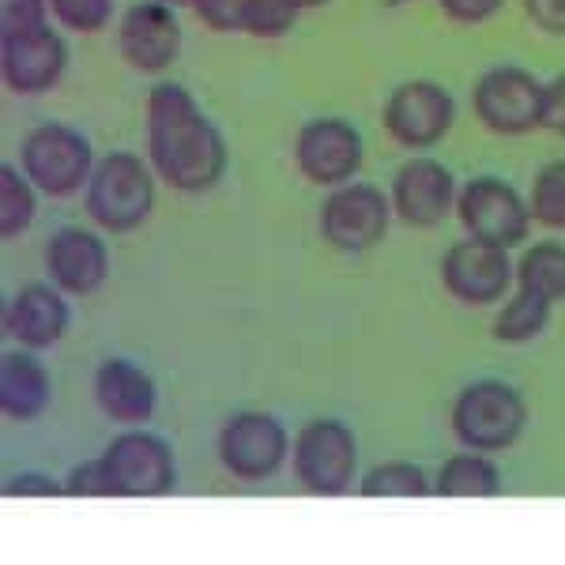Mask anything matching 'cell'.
<instances>
[{"mask_svg":"<svg viewBox=\"0 0 565 565\" xmlns=\"http://www.w3.org/2000/svg\"><path fill=\"white\" fill-rule=\"evenodd\" d=\"M457 178L434 154H412L404 167L392 174L388 185V200L392 212H396L399 223L415 226V231H430V226H441L445 218L457 212Z\"/></svg>","mask_w":565,"mask_h":565,"instance_id":"obj_14","label":"cell"},{"mask_svg":"<svg viewBox=\"0 0 565 565\" xmlns=\"http://www.w3.org/2000/svg\"><path fill=\"white\" fill-rule=\"evenodd\" d=\"M463 234L501 249H516L532 234V207L516 185H509L498 174H479L463 181L457 193V212Z\"/></svg>","mask_w":565,"mask_h":565,"instance_id":"obj_7","label":"cell"},{"mask_svg":"<svg viewBox=\"0 0 565 565\" xmlns=\"http://www.w3.org/2000/svg\"><path fill=\"white\" fill-rule=\"evenodd\" d=\"M298 4H302L306 12H309V8H324V4H332V0H298Z\"/></svg>","mask_w":565,"mask_h":565,"instance_id":"obj_36","label":"cell"},{"mask_svg":"<svg viewBox=\"0 0 565 565\" xmlns=\"http://www.w3.org/2000/svg\"><path fill=\"white\" fill-rule=\"evenodd\" d=\"M540 129L562 136L565 140V72H558L554 79H543V114H540Z\"/></svg>","mask_w":565,"mask_h":565,"instance_id":"obj_34","label":"cell"},{"mask_svg":"<svg viewBox=\"0 0 565 565\" xmlns=\"http://www.w3.org/2000/svg\"><path fill=\"white\" fill-rule=\"evenodd\" d=\"M50 15L72 34H98L114 23V0H50Z\"/></svg>","mask_w":565,"mask_h":565,"instance_id":"obj_28","label":"cell"},{"mask_svg":"<svg viewBox=\"0 0 565 565\" xmlns=\"http://www.w3.org/2000/svg\"><path fill=\"white\" fill-rule=\"evenodd\" d=\"M20 167L23 174L39 185V193L65 200L87 189L95 174V148L79 129L65 121L34 125L20 143Z\"/></svg>","mask_w":565,"mask_h":565,"instance_id":"obj_5","label":"cell"},{"mask_svg":"<svg viewBox=\"0 0 565 565\" xmlns=\"http://www.w3.org/2000/svg\"><path fill=\"white\" fill-rule=\"evenodd\" d=\"M148 162L174 193H212L231 167L223 129L200 109L193 90L154 84L148 90Z\"/></svg>","mask_w":565,"mask_h":565,"instance_id":"obj_1","label":"cell"},{"mask_svg":"<svg viewBox=\"0 0 565 565\" xmlns=\"http://www.w3.org/2000/svg\"><path fill=\"white\" fill-rule=\"evenodd\" d=\"M471 109L487 132L527 136L540 129L543 79L521 65H494L471 87Z\"/></svg>","mask_w":565,"mask_h":565,"instance_id":"obj_10","label":"cell"},{"mask_svg":"<svg viewBox=\"0 0 565 565\" xmlns=\"http://www.w3.org/2000/svg\"><path fill=\"white\" fill-rule=\"evenodd\" d=\"M306 8L298 4V0H249V8H245V26L242 34H249V39H264V42H276L282 34L295 31L298 15H302Z\"/></svg>","mask_w":565,"mask_h":565,"instance_id":"obj_27","label":"cell"},{"mask_svg":"<svg viewBox=\"0 0 565 565\" xmlns=\"http://www.w3.org/2000/svg\"><path fill=\"white\" fill-rule=\"evenodd\" d=\"M388 8H404V4H415V0H385Z\"/></svg>","mask_w":565,"mask_h":565,"instance_id":"obj_38","label":"cell"},{"mask_svg":"<svg viewBox=\"0 0 565 565\" xmlns=\"http://www.w3.org/2000/svg\"><path fill=\"white\" fill-rule=\"evenodd\" d=\"M362 498H426L434 494V479L415 460H385L373 463L359 479Z\"/></svg>","mask_w":565,"mask_h":565,"instance_id":"obj_25","label":"cell"},{"mask_svg":"<svg viewBox=\"0 0 565 565\" xmlns=\"http://www.w3.org/2000/svg\"><path fill=\"white\" fill-rule=\"evenodd\" d=\"M53 404V377L34 351H4L0 359V412L8 423H34Z\"/></svg>","mask_w":565,"mask_h":565,"instance_id":"obj_20","label":"cell"},{"mask_svg":"<svg viewBox=\"0 0 565 565\" xmlns=\"http://www.w3.org/2000/svg\"><path fill=\"white\" fill-rule=\"evenodd\" d=\"M72 309L57 282H26L4 306V335L26 351H50L68 335Z\"/></svg>","mask_w":565,"mask_h":565,"instance_id":"obj_18","label":"cell"},{"mask_svg":"<svg viewBox=\"0 0 565 565\" xmlns=\"http://www.w3.org/2000/svg\"><path fill=\"white\" fill-rule=\"evenodd\" d=\"M527 207H532V223L546 231H565V159H551L535 170Z\"/></svg>","mask_w":565,"mask_h":565,"instance_id":"obj_26","label":"cell"},{"mask_svg":"<svg viewBox=\"0 0 565 565\" xmlns=\"http://www.w3.org/2000/svg\"><path fill=\"white\" fill-rule=\"evenodd\" d=\"M396 212L385 189L370 185V181H348V185L328 189L321 215H317V231L332 245L335 253H370L388 238V226Z\"/></svg>","mask_w":565,"mask_h":565,"instance_id":"obj_6","label":"cell"},{"mask_svg":"<svg viewBox=\"0 0 565 565\" xmlns=\"http://www.w3.org/2000/svg\"><path fill=\"white\" fill-rule=\"evenodd\" d=\"M366 140L348 117H313L295 132V167L309 185L335 189L359 178Z\"/></svg>","mask_w":565,"mask_h":565,"instance_id":"obj_12","label":"cell"},{"mask_svg":"<svg viewBox=\"0 0 565 565\" xmlns=\"http://www.w3.org/2000/svg\"><path fill=\"white\" fill-rule=\"evenodd\" d=\"M501 4H505V0H437L445 20L460 23V26H479V23L494 20L501 12Z\"/></svg>","mask_w":565,"mask_h":565,"instance_id":"obj_33","label":"cell"},{"mask_svg":"<svg viewBox=\"0 0 565 565\" xmlns=\"http://www.w3.org/2000/svg\"><path fill=\"white\" fill-rule=\"evenodd\" d=\"M65 494L72 498H114V482H109V471L103 457L84 460L65 476Z\"/></svg>","mask_w":565,"mask_h":565,"instance_id":"obj_30","label":"cell"},{"mask_svg":"<svg viewBox=\"0 0 565 565\" xmlns=\"http://www.w3.org/2000/svg\"><path fill=\"white\" fill-rule=\"evenodd\" d=\"M218 463L238 482H264L287 463L290 434L268 412H238L218 430Z\"/></svg>","mask_w":565,"mask_h":565,"instance_id":"obj_13","label":"cell"},{"mask_svg":"<svg viewBox=\"0 0 565 565\" xmlns=\"http://www.w3.org/2000/svg\"><path fill=\"white\" fill-rule=\"evenodd\" d=\"M95 404L109 423L143 426L159 407V385L132 359H106L95 370Z\"/></svg>","mask_w":565,"mask_h":565,"instance_id":"obj_19","label":"cell"},{"mask_svg":"<svg viewBox=\"0 0 565 565\" xmlns=\"http://www.w3.org/2000/svg\"><path fill=\"white\" fill-rule=\"evenodd\" d=\"M385 132L407 151H430L457 125V103L437 79H404L381 109Z\"/></svg>","mask_w":565,"mask_h":565,"instance_id":"obj_11","label":"cell"},{"mask_svg":"<svg viewBox=\"0 0 565 565\" xmlns=\"http://www.w3.org/2000/svg\"><path fill=\"white\" fill-rule=\"evenodd\" d=\"M162 4H170V8H193L196 0H162Z\"/></svg>","mask_w":565,"mask_h":565,"instance_id":"obj_37","label":"cell"},{"mask_svg":"<svg viewBox=\"0 0 565 565\" xmlns=\"http://www.w3.org/2000/svg\"><path fill=\"white\" fill-rule=\"evenodd\" d=\"M437 498H498L501 494V471L490 460V452L463 449L449 457L434 476Z\"/></svg>","mask_w":565,"mask_h":565,"instance_id":"obj_21","label":"cell"},{"mask_svg":"<svg viewBox=\"0 0 565 565\" xmlns=\"http://www.w3.org/2000/svg\"><path fill=\"white\" fill-rule=\"evenodd\" d=\"M452 437L471 452H509L527 430L524 396L505 381L482 377L457 392L449 412Z\"/></svg>","mask_w":565,"mask_h":565,"instance_id":"obj_3","label":"cell"},{"mask_svg":"<svg viewBox=\"0 0 565 565\" xmlns=\"http://www.w3.org/2000/svg\"><path fill=\"white\" fill-rule=\"evenodd\" d=\"M524 15L535 23V31L551 34V39H565V0H521Z\"/></svg>","mask_w":565,"mask_h":565,"instance_id":"obj_35","label":"cell"},{"mask_svg":"<svg viewBox=\"0 0 565 565\" xmlns=\"http://www.w3.org/2000/svg\"><path fill=\"white\" fill-rule=\"evenodd\" d=\"M117 53L136 72H167L181 53L178 8L162 0H136L117 20Z\"/></svg>","mask_w":565,"mask_h":565,"instance_id":"obj_16","label":"cell"},{"mask_svg":"<svg viewBox=\"0 0 565 565\" xmlns=\"http://www.w3.org/2000/svg\"><path fill=\"white\" fill-rule=\"evenodd\" d=\"M154 185L159 174L143 154L136 151H109L95 162L84 189V207L90 223L106 234H132L154 212Z\"/></svg>","mask_w":565,"mask_h":565,"instance_id":"obj_2","label":"cell"},{"mask_svg":"<svg viewBox=\"0 0 565 565\" xmlns=\"http://www.w3.org/2000/svg\"><path fill=\"white\" fill-rule=\"evenodd\" d=\"M39 218V185L23 174V167L4 162L0 167V234L8 242L20 238Z\"/></svg>","mask_w":565,"mask_h":565,"instance_id":"obj_24","label":"cell"},{"mask_svg":"<svg viewBox=\"0 0 565 565\" xmlns=\"http://www.w3.org/2000/svg\"><path fill=\"white\" fill-rule=\"evenodd\" d=\"M45 276L68 298H90L109 279V245L87 226H61L50 234L42 253Z\"/></svg>","mask_w":565,"mask_h":565,"instance_id":"obj_17","label":"cell"},{"mask_svg":"<svg viewBox=\"0 0 565 565\" xmlns=\"http://www.w3.org/2000/svg\"><path fill=\"white\" fill-rule=\"evenodd\" d=\"M551 313H554V302H546V298L535 295V290L513 287V295L498 306L490 335H494L498 343H509V348L535 343L546 328H551Z\"/></svg>","mask_w":565,"mask_h":565,"instance_id":"obj_22","label":"cell"},{"mask_svg":"<svg viewBox=\"0 0 565 565\" xmlns=\"http://www.w3.org/2000/svg\"><path fill=\"white\" fill-rule=\"evenodd\" d=\"M441 287L452 302L468 309L501 306L516 287V260L509 249L479 238L452 242L441 257Z\"/></svg>","mask_w":565,"mask_h":565,"instance_id":"obj_9","label":"cell"},{"mask_svg":"<svg viewBox=\"0 0 565 565\" xmlns=\"http://www.w3.org/2000/svg\"><path fill=\"white\" fill-rule=\"evenodd\" d=\"M290 468L306 494L343 498L359 490V437L343 418H313L295 434Z\"/></svg>","mask_w":565,"mask_h":565,"instance_id":"obj_4","label":"cell"},{"mask_svg":"<svg viewBox=\"0 0 565 565\" xmlns=\"http://www.w3.org/2000/svg\"><path fill=\"white\" fill-rule=\"evenodd\" d=\"M65 72L68 42L61 39V31H53V23L0 39V76L15 95H45L65 79Z\"/></svg>","mask_w":565,"mask_h":565,"instance_id":"obj_15","label":"cell"},{"mask_svg":"<svg viewBox=\"0 0 565 565\" xmlns=\"http://www.w3.org/2000/svg\"><path fill=\"white\" fill-rule=\"evenodd\" d=\"M65 494V479H53L45 471H15L4 479V498H57Z\"/></svg>","mask_w":565,"mask_h":565,"instance_id":"obj_32","label":"cell"},{"mask_svg":"<svg viewBox=\"0 0 565 565\" xmlns=\"http://www.w3.org/2000/svg\"><path fill=\"white\" fill-rule=\"evenodd\" d=\"M114 498H167L178 490V460L167 437L129 426L103 449Z\"/></svg>","mask_w":565,"mask_h":565,"instance_id":"obj_8","label":"cell"},{"mask_svg":"<svg viewBox=\"0 0 565 565\" xmlns=\"http://www.w3.org/2000/svg\"><path fill=\"white\" fill-rule=\"evenodd\" d=\"M50 23V0H0V39Z\"/></svg>","mask_w":565,"mask_h":565,"instance_id":"obj_31","label":"cell"},{"mask_svg":"<svg viewBox=\"0 0 565 565\" xmlns=\"http://www.w3.org/2000/svg\"><path fill=\"white\" fill-rule=\"evenodd\" d=\"M516 287L535 290L546 302H565V245L562 242H535L516 260Z\"/></svg>","mask_w":565,"mask_h":565,"instance_id":"obj_23","label":"cell"},{"mask_svg":"<svg viewBox=\"0 0 565 565\" xmlns=\"http://www.w3.org/2000/svg\"><path fill=\"white\" fill-rule=\"evenodd\" d=\"M249 0H196V20L215 34H242Z\"/></svg>","mask_w":565,"mask_h":565,"instance_id":"obj_29","label":"cell"}]
</instances>
